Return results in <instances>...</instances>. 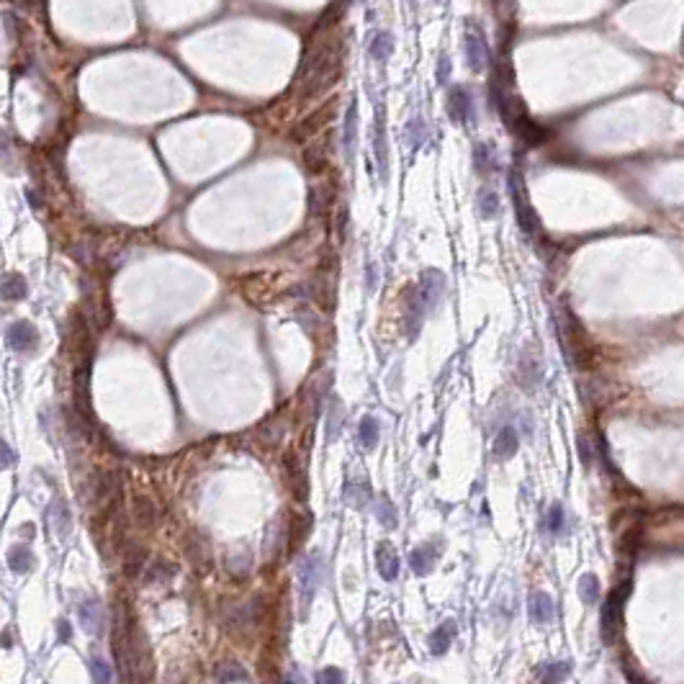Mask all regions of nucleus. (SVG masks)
Segmentation results:
<instances>
[{"mask_svg": "<svg viewBox=\"0 0 684 684\" xmlns=\"http://www.w3.org/2000/svg\"><path fill=\"white\" fill-rule=\"evenodd\" d=\"M456 638V623L453 620H445V623H440L430 635V653L432 656H443L445 651L450 649V643Z\"/></svg>", "mask_w": 684, "mask_h": 684, "instance_id": "20", "label": "nucleus"}, {"mask_svg": "<svg viewBox=\"0 0 684 684\" xmlns=\"http://www.w3.org/2000/svg\"><path fill=\"white\" fill-rule=\"evenodd\" d=\"M463 47H466V62L473 72H482L489 62V47H486V39H484V31L476 24L466 26L463 34Z\"/></svg>", "mask_w": 684, "mask_h": 684, "instance_id": "5", "label": "nucleus"}, {"mask_svg": "<svg viewBox=\"0 0 684 684\" xmlns=\"http://www.w3.org/2000/svg\"><path fill=\"white\" fill-rule=\"evenodd\" d=\"M553 612H556V607H553V600H550L548 594H546V591H532V594H530V617H532V623L546 626V623L553 620Z\"/></svg>", "mask_w": 684, "mask_h": 684, "instance_id": "19", "label": "nucleus"}, {"mask_svg": "<svg viewBox=\"0 0 684 684\" xmlns=\"http://www.w3.org/2000/svg\"><path fill=\"white\" fill-rule=\"evenodd\" d=\"M47 520H49V530H51L54 538H67L70 530H72V515H70L67 502H65L62 497H57L49 504Z\"/></svg>", "mask_w": 684, "mask_h": 684, "instance_id": "15", "label": "nucleus"}, {"mask_svg": "<svg viewBox=\"0 0 684 684\" xmlns=\"http://www.w3.org/2000/svg\"><path fill=\"white\" fill-rule=\"evenodd\" d=\"M304 165H306V170H309L312 175L321 173V170L327 168V154H324V150H321V147H306V150H304Z\"/></svg>", "mask_w": 684, "mask_h": 684, "instance_id": "38", "label": "nucleus"}, {"mask_svg": "<svg viewBox=\"0 0 684 684\" xmlns=\"http://www.w3.org/2000/svg\"><path fill=\"white\" fill-rule=\"evenodd\" d=\"M473 162H476V170L479 173H486V170L491 168V152H489V147L486 144H476V150H473Z\"/></svg>", "mask_w": 684, "mask_h": 684, "instance_id": "44", "label": "nucleus"}, {"mask_svg": "<svg viewBox=\"0 0 684 684\" xmlns=\"http://www.w3.org/2000/svg\"><path fill=\"white\" fill-rule=\"evenodd\" d=\"M286 479H288V489L294 494L299 502H306L309 499V476H306L304 466L299 461L296 453H288L286 456Z\"/></svg>", "mask_w": 684, "mask_h": 684, "instance_id": "11", "label": "nucleus"}, {"mask_svg": "<svg viewBox=\"0 0 684 684\" xmlns=\"http://www.w3.org/2000/svg\"><path fill=\"white\" fill-rule=\"evenodd\" d=\"M376 517H379V523L383 525V527H389V530H394L399 525L397 507L391 504L389 497H379V502H376Z\"/></svg>", "mask_w": 684, "mask_h": 684, "instance_id": "36", "label": "nucleus"}, {"mask_svg": "<svg viewBox=\"0 0 684 684\" xmlns=\"http://www.w3.org/2000/svg\"><path fill=\"white\" fill-rule=\"evenodd\" d=\"M558 330H561V337H564L566 353L571 355V363L579 365V368H589V365H591V345H589V340H587V335H584L582 324L576 321L574 314L564 309L561 319H558Z\"/></svg>", "mask_w": 684, "mask_h": 684, "instance_id": "2", "label": "nucleus"}, {"mask_svg": "<svg viewBox=\"0 0 684 684\" xmlns=\"http://www.w3.org/2000/svg\"><path fill=\"white\" fill-rule=\"evenodd\" d=\"M448 67H450V62H448V57L443 54V57H440V70H438V80L443 85H445V80H448Z\"/></svg>", "mask_w": 684, "mask_h": 684, "instance_id": "50", "label": "nucleus"}, {"mask_svg": "<svg viewBox=\"0 0 684 684\" xmlns=\"http://www.w3.org/2000/svg\"><path fill=\"white\" fill-rule=\"evenodd\" d=\"M509 127H515V132L523 136L527 144H541V142H546V136H548L541 127H538V124H532L527 116L512 118V124H509Z\"/></svg>", "mask_w": 684, "mask_h": 684, "instance_id": "28", "label": "nucleus"}, {"mask_svg": "<svg viewBox=\"0 0 684 684\" xmlns=\"http://www.w3.org/2000/svg\"><path fill=\"white\" fill-rule=\"evenodd\" d=\"M216 679L219 682H250V674H247V669L242 664H237V661H224L219 664L216 669Z\"/></svg>", "mask_w": 684, "mask_h": 684, "instance_id": "32", "label": "nucleus"}, {"mask_svg": "<svg viewBox=\"0 0 684 684\" xmlns=\"http://www.w3.org/2000/svg\"><path fill=\"white\" fill-rule=\"evenodd\" d=\"M36 564L34 553L26 548V546H16V548H10L8 553V566L10 571H16V574H26V571H31Z\"/></svg>", "mask_w": 684, "mask_h": 684, "instance_id": "30", "label": "nucleus"}, {"mask_svg": "<svg viewBox=\"0 0 684 684\" xmlns=\"http://www.w3.org/2000/svg\"><path fill=\"white\" fill-rule=\"evenodd\" d=\"M0 448H3V466H6V468H10V466H13V461H16L13 450H10L8 443H0Z\"/></svg>", "mask_w": 684, "mask_h": 684, "instance_id": "49", "label": "nucleus"}, {"mask_svg": "<svg viewBox=\"0 0 684 684\" xmlns=\"http://www.w3.org/2000/svg\"><path fill=\"white\" fill-rule=\"evenodd\" d=\"M173 576H175V568L170 566L168 561L157 558V561H152V564H150V568H147L144 579H147L150 584H168Z\"/></svg>", "mask_w": 684, "mask_h": 684, "instance_id": "34", "label": "nucleus"}, {"mask_svg": "<svg viewBox=\"0 0 684 684\" xmlns=\"http://www.w3.org/2000/svg\"><path fill=\"white\" fill-rule=\"evenodd\" d=\"M391 51H394V36L386 34V31H376L373 39L368 42V54H371V59H376L379 65H383V62H389Z\"/></svg>", "mask_w": 684, "mask_h": 684, "instance_id": "25", "label": "nucleus"}, {"mask_svg": "<svg viewBox=\"0 0 684 684\" xmlns=\"http://www.w3.org/2000/svg\"><path fill=\"white\" fill-rule=\"evenodd\" d=\"M312 532V517L309 515H291V523H288V543H291V550H296L301 543L309 538Z\"/></svg>", "mask_w": 684, "mask_h": 684, "instance_id": "24", "label": "nucleus"}, {"mask_svg": "<svg viewBox=\"0 0 684 684\" xmlns=\"http://www.w3.org/2000/svg\"><path fill=\"white\" fill-rule=\"evenodd\" d=\"M440 550H443V546H440L438 541L424 543V546H420V548H414L412 556H409V566H412L414 574H417V576L430 574L432 568H435V564H438Z\"/></svg>", "mask_w": 684, "mask_h": 684, "instance_id": "14", "label": "nucleus"}, {"mask_svg": "<svg viewBox=\"0 0 684 684\" xmlns=\"http://www.w3.org/2000/svg\"><path fill=\"white\" fill-rule=\"evenodd\" d=\"M147 561V553H144L142 548H132L127 553V558H124V568H127V574L129 576H142V571H144V564Z\"/></svg>", "mask_w": 684, "mask_h": 684, "instance_id": "39", "label": "nucleus"}, {"mask_svg": "<svg viewBox=\"0 0 684 684\" xmlns=\"http://www.w3.org/2000/svg\"><path fill=\"white\" fill-rule=\"evenodd\" d=\"M406 134L412 136V147H420V142H422V136H424L422 121H409V124H406Z\"/></svg>", "mask_w": 684, "mask_h": 684, "instance_id": "47", "label": "nucleus"}, {"mask_svg": "<svg viewBox=\"0 0 684 684\" xmlns=\"http://www.w3.org/2000/svg\"><path fill=\"white\" fill-rule=\"evenodd\" d=\"M509 193H512V203H515V214H517V224H520V229H523L525 234H535V232H538V216H535L530 201H527V193H525L520 173H512V175H509Z\"/></svg>", "mask_w": 684, "mask_h": 684, "instance_id": "3", "label": "nucleus"}, {"mask_svg": "<svg viewBox=\"0 0 684 684\" xmlns=\"http://www.w3.org/2000/svg\"><path fill=\"white\" fill-rule=\"evenodd\" d=\"M376 566H379V574L383 582H394L399 576V553L391 543L381 541L376 546Z\"/></svg>", "mask_w": 684, "mask_h": 684, "instance_id": "16", "label": "nucleus"}, {"mask_svg": "<svg viewBox=\"0 0 684 684\" xmlns=\"http://www.w3.org/2000/svg\"><path fill=\"white\" fill-rule=\"evenodd\" d=\"M319 579H321V556L319 550H312L299 564V591H301V605L304 607L312 605L317 587H319Z\"/></svg>", "mask_w": 684, "mask_h": 684, "instance_id": "4", "label": "nucleus"}, {"mask_svg": "<svg viewBox=\"0 0 684 684\" xmlns=\"http://www.w3.org/2000/svg\"><path fill=\"white\" fill-rule=\"evenodd\" d=\"M427 306L422 304V299H420V291L417 286H409L404 288V332L406 337L414 340L420 335L424 324V317H427Z\"/></svg>", "mask_w": 684, "mask_h": 684, "instance_id": "6", "label": "nucleus"}, {"mask_svg": "<svg viewBox=\"0 0 684 684\" xmlns=\"http://www.w3.org/2000/svg\"><path fill=\"white\" fill-rule=\"evenodd\" d=\"M6 337H8V345L16 350V353H34L36 345H39V332L31 321L26 319H18L13 321L6 332Z\"/></svg>", "mask_w": 684, "mask_h": 684, "instance_id": "9", "label": "nucleus"}, {"mask_svg": "<svg viewBox=\"0 0 684 684\" xmlns=\"http://www.w3.org/2000/svg\"><path fill=\"white\" fill-rule=\"evenodd\" d=\"M517 379H520L523 386H532V383H538V381H541V360H538V358H530V355L520 358Z\"/></svg>", "mask_w": 684, "mask_h": 684, "instance_id": "31", "label": "nucleus"}, {"mask_svg": "<svg viewBox=\"0 0 684 684\" xmlns=\"http://www.w3.org/2000/svg\"><path fill=\"white\" fill-rule=\"evenodd\" d=\"M564 507L561 504H553V507L548 509V530L550 532H561L564 530Z\"/></svg>", "mask_w": 684, "mask_h": 684, "instance_id": "45", "label": "nucleus"}, {"mask_svg": "<svg viewBox=\"0 0 684 684\" xmlns=\"http://www.w3.org/2000/svg\"><path fill=\"white\" fill-rule=\"evenodd\" d=\"M342 417H345V412H342V401H340V397L332 394V397L327 399V440H330V443H335L340 430H342Z\"/></svg>", "mask_w": 684, "mask_h": 684, "instance_id": "26", "label": "nucleus"}, {"mask_svg": "<svg viewBox=\"0 0 684 684\" xmlns=\"http://www.w3.org/2000/svg\"><path fill=\"white\" fill-rule=\"evenodd\" d=\"M368 276H371V280H368V291H376V265H368Z\"/></svg>", "mask_w": 684, "mask_h": 684, "instance_id": "51", "label": "nucleus"}, {"mask_svg": "<svg viewBox=\"0 0 684 684\" xmlns=\"http://www.w3.org/2000/svg\"><path fill=\"white\" fill-rule=\"evenodd\" d=\"M568 664H543L538 669V679L543 682H558V679H566Z\"/></svg>", "mask_w": 684, "mask_h": 684, "instance_id": "42", "label": "nucleus"}, {"mask_svg": "<svg viewBox=\"0 0 684 684\" xmlns=\"http://www.w3.org/2000/svg\"><path fill=\"white\" fill-rule=\"evenodd\" d=\"M342 144H345V157H347V162H353L355 160V150H358V103H355V98L350 101V109H347V113H345Z\"/></svg>", "mask_w": 684, "mask_h": 684, "instance_id": "18", "label": "nucleus"}, {"mask_svg": "<svg viewBox=\"0 0 684 684\" xmlns=\"http://www.w3.org/2000/svg\"><path fill=\"white\" fill-rule=\"evenodd\" d=\"M479 212H482L484 219H491V216H497L499 214V198L494 191L484 188L482 193H479Z\"/></svg>", "mask_w": 684, "mask_h": 684, "instance_id": "40", "label": "nucleus"}, {"mask_svg": "<svg viewBox=\"0 0 684 684\" xmlns=\"http://www.w3.org/2000/svg\"><path fill=\"white\" fill-rule=\"evenodd\" d=\"M517 448H520L517 432L512 430V427H502L499 435H497V440H494V456H497L499 461H507V458L515 456Z\"/></svg>", "mask_w": 684, "mask_h": 684, "instance_id": "23", "label": "nucleus"}, {"mask_svg": "<svg viewBox=\"0 0 684 684\" xmlns=\"http://www.w3.org/2000/svg\"><path fill=\"white\" fill-rule=\"evenodd\" d=\"M77 617H80V626L88 635H103L106 630V615H103L101 602L95 600H85L80 607H77Z\"/></svg>", "mask_w": 684, "mask_h": 684, "instance_id": "13", "label": "nucleus"}, {"mask_svg": "<svg viewBox=\"0 0 684 684\" xmlns=\"http://www.w3.org/2000/svg\"><path fill=\"white\" fill-rule=\"evenodd\" d=\"M309 294L314 296V301H317L321 309H332V306H335V288H332V283L327 280L324 273H317L312 278V283H309Z\"/></svg>", "mask_w": 684, "mask_h": 684, "instance_id": "21", "label": "nucleus"}, {"mask_svg": "<svg viewBox=\"0 0 684 684\" xmlns=\"http://www.w3.org/2000/svg\"><path fill=\"white\" fill-rule=\"evenodd\" d=\"M579 597L584 605H597L600 602V579L594 574H584L579 579Z\"/></svg>", "mask_w": 684, "mask_h": 684, "instance_id": "33", "label": "nucleus"}, {"mask_svg": "<svg viewBox=\"0 0 684 684\" xmlns=\"http://www.w3.org/2000/svg\"><path fill=\"white\" fill-rule=\"evenodd\" d=\"M299 319H301V324H304V327L309 324V332H312V335L317 332V324H319V319L314 317L312 309H299Z\"/></svg>", "mask_w": 684, "mask_h": 684, "instance_id": "48", "label": "nucleus"}, {"mask_svg": "<svg viewBox=\"0 0 684 684\" xmlns=\"http://www.w3.org/2000/svg\"><path fill=\"white\" fill-rule=\"evenodd\" d=\"M317 682H319V684H340V682H345V674H342L340 669H335V667H327V669H321L319 674H317Z\"/></svg>", "mask_w": 684, "mask_h": 684, "instance_id": "46", "label": "nucleus"}, {"mask_svg": "<svg viewBox=\"0 0 684 684\" xmlns=\"http://www.w3.org/2000/svg\"><path fill=\"white\" fill-rule=\"evenodd\" d=\"M283 422L280 420H268V422L260 427V435H262V443H268V445H278L280 440H283Z\"/></svg>", "mask_w": 684, "mask_h": 684, "instance_id": "41", "label": "nucleus"}, {"mask_svg": "<svg viewBox=\"0 0 684 684\" xmlns=\"http://www.w3.org/2000/svg\"><path fill=\"white\" fill-rule=\"evenodd\" d=\"M626 594H628V587L623 591L620 589L610 591V597L605 600V605H602V638L607 643L615 641V633H617V628H620V615H623Z\"/></svg>", "mask_w": 684, "mask_h": 684, "instance_id": "7", "label": "nucleus"}, {"mask_svg": "<svg viewBox=\"0 0 684 684\" xmlns=\"http://www.w3.org/2000/svg\"><path fill=\"white\" fill-rule=\"evenodd\" d=\"M448 116L456 121V124H468L473 121V101L468 90H466L463 85H453L448 93Z\"/></svg>", "mask_w": 684, "mask_h": 684, "instance_id": "10", "label": "nucleus"}, {"mask_svg": "<svg viewBox=\"0 0 684 684\" xmlns=\"http://www.w3.org/2000/svg\"><path fill=\"white\" fill-rule=\"evenodd\" d=\"M332 118H335V101H330L327 106H321V109H317L312 113L309 118H304L299 127H296V139H304V136H312V134H317L321 127H327L330 124Z\"/></svg>", "mask_w": 684, "mask_h": 684, "instance_id": "17", "label": "nucleus"}, {"mask_svg": "<svg viewBox=\"0 0 684 684\" xmlns=\"http://www.w3.org/2000/svg\"><path fill=\"white\" fill-rule=\"evenodd\" d=\"M342 499H345L347 507L353 509H363L368 502H371V486L365 482H347L345 484V491H342Z\"/></svg>", "mask_w": 684, "mask_h": 684, "instance_id": "22", "label": "nucleus"}, {"mask_svg": "<svg viewBox=\"0 0 684 684\" xmlns=\"http://www.w3.org/2000/svg\"><path fill=\"white\" fill-rule=\"evenodd\" d=\"M132 517L139 527H152L154 520H157V512H154V504L147 497H134L132 502Z\"/></svg>", "mask_w": 684, "mask_h": 684, "instance_id": "29", "label": "nucleus"}, {"mask_svg": "<svg viewBox=\"0 0 684 684\" xmlns=\"http://www.w3.org/2000/svg\"><path fill=\"white\" fill-rule=\"evenodd\" d=\"M417 291H420V299L427 306V312H435L443 301V294H445V276L440 271H424L420 283H417Z\"/></svg>", "mask_w": 684, "mask_h": 684, "instance_id": "8", "label": "nucleus"}, {"mask_svg": "<svg viewBox=\"0 0 684 684\" xmlns=\"http://www.w3.org/2000/svg\"><path fill=\"white\" fill-rule=\"evenodd\" d=\"M90 674H93L95 682H113V674H111L109 664H106L98 653L90 656Z\"/></svg>", "mask_w": 684, "mask_h": 684, "instance_id": "43", "label": "nucleus"}, {"mask_svg": "<svg viewBox=\"0 0 684 684\" xmlns=\"http://www.w3.org/2000/svg\"><path fill=\"white\" fill-rule=\"evenodd\" d=\"M29 294V286H26V278L21 273H6L3 276V299L6 301H21Z\"/></svg>", "mask_w": 684, "mask_h": 684, "instance_id": "27", "label": "nucleus"}, {"mask_svg": "<svg viewBox=\"0 0 684 684\" xmlns=\"http://www.w3.org/2000/svg\"><path fill=\"white\" fill-rule=\"evenodd\" d=\"M360 445L368 450L376 448V443H379V435H381V427H379V420L376 417H363V422H360Z\"/></svg>", "mask_w": 684, "mask_h": 684, "instance_id": "35", "label": "nucleus"}, {"mask_svg": "<svg viewBox=\"0 0 684 684\" xmlns=\"http://www.w3.org/2000/svg\"><path fill=\"white\" fill-rule=\"evenodd\" d=\"M342 57H345V47L337 34H327L324 42L312 39V47L306 51L296 77V85L301 88V98H317L327 88H332L342 70Z\"/></svg>", "mask_w": 684, "mask_h": 684, "instance_id": "1", "label": "nucleus"}, {"mask_svg": "<svg viewBox=\"0 0 684 684\" xmlns=\"http://www.w3.org/2000/svg\"><path fill=\"white\" fill-rule=\"evenodd\" d=\"M373 152L379 162L381 180H389V142H386V127H383V111H376V124H373Z\"/></svg>", "mask_w": 684, "mask_h": 684, "instance_id": "12", "label": "nucleus"}, {"mask_svg": "<svg viewBox=\"0 0 684 684\" xmlns=\"http://www.w3.org/2000/svg\"><path fill=\"white\" fill-rule=\"evenodd\" d=\"M330 191L327 188H312L309 191V212L312 216H321V214H327L330 209Z\"/></svg>", "mask_w": 684, "mask_h": 684, "instance_id": "37", "label": "nucleus"}]
</instances>
